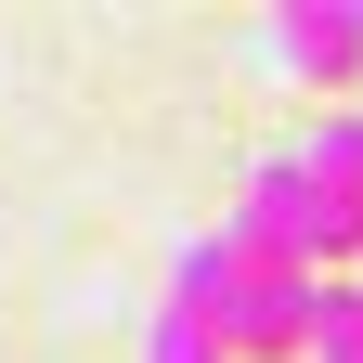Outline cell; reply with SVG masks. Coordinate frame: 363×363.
Instances as JSON below:
<instances>
[{"label": "cell", "mask_w": 363, "mask_h": 363, "mask_svg": "<svg viewBox=\"0 0 363 363\" xmlns=\"http://www.w3.org/2000/svg\"><path fill=\"white\" fill-rule=\"evenodd\" d=\"M169 298L208 311L220 350H311V325H325V286H311V272H272L234 220H220V234H195V247L169 259Z\"/></svg>", "instance_id": "obj_1"}, {"label": "cell", "mask_w": 363, "mask_h": 363, "mask_svg": "<svg viewBox=\"0 0 363 363\" xmlns=\"http://www.w3.org/2000/svg\"><path fill=\"white\" fill-rule=\"evenodd\" d=\"M286 156H298L311 182H337V195L363 208V104H325V117H311V130H298Z\"/></svg>", "instance_id": "obj_4"}, {"label": "cell", "mask_w": 363, "mask_h": 363, "mask_svg": "<svg viewBox=\"0 0 363 363\" xmlns=\"http://www.w3.org/2000/svg\"><path fill=\"white\" fill-rule=\"evenodd\" d=\"M272 39V78H298V91H337L350 65H363V0H286V13H259Z\"/></svg>", "instance_id": "obj_3"}, {"label": "cell", "mask_w": 363, "mask_h": 363, "mask_svg": "<svg viewBox=\"0 0 363 363\" xmlns=\"http://www.w3.org/2000/svg\"><path fill=\"white\" fill-rule=\"evenodd\" d=\"M143 363H234V350H220V325H208V311L156 298V325H143Z\"/></svg>", "instance_id": "obj_5"}, {"label": "cell", "mask_w": 363, "mask_h": 363, "mask_svg": "<svg viewBox=\"0 0 363 363\" xmlns=\"http://www.w3.org/2000/svg\"><path fill=\"white\" fill-rule=\"evenodd\" d=\"M311 363H363V286H325V325H311Z\"/></svg>", "instance_id": "obj_6"}, {"label": "cell", "mask_w": 363, "mask_h": 363, "mask_svg": "<svg viewBox=\"0 0 363 363\" xmlns=\"http://www.w3.org/2000/svg\"><path fill=\"white\" fill-rule=\"evenodd\" d=\"M234 234H247L272 272L350 286V259H363V208L337 195V182H311L298 156H259V169H247V208H234Z\"/></svg>", "instance_id": "obj_2"}]
</instances>
